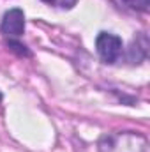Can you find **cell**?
Instances as JSON below:
<instances>
[{"label": "cell", "instance_id": "1", "mask_svg": "<svg viewBox=\"0 0 150 152\" xmlns=\"http://www.w3.org/2000/svg\"><path fill=\"white\" fill-rule=\"evenodd\" d=\"M99 152H150L149 140L133 131L104 134L99 142Z\"/></svg>", "mask_w": 150, "mask_h": 152}, {"label": "cell", "instance_id": "2", "mask_svg": "<svg viewBox=\"0 0 150 152\" xmlns=\"http://www.w3.org/2000/svg\"><path fill=\"white\" fill-rule=\"evenodd\" d=\"M95 48L103 62L106 64H115L118 57L122 55V39L118 36H113L108 32H101L95 39Z\"/></svg>", "mask_w": 150, "mask_h": 152}, {"label": "cell", "instance_id": "3", "mask_svg": "<svg viewBox=\"0 0 150 152\" xmlns=\"http://www.w3.org/2000/svg\"><path fill=\"white\" fill-rule=\"evenodd\" d=\"M2 34L5 37H20L25 32V14L21 9H11L4 14L2 20V27H0Z\"/></svg>", "mask_w": 150, "mask_h": 152}, {"label": "cell", "instance_id": "4", "mask_svg": "<svg viewBox=\"0 0 150 152\" xmlns=\"http://www.w3.org/2000/svg\"><path fill=\"white\" fill-rule=\"evenodd\" d=\"M127 7L134 9V11H140V12H147L150 7V0H122Z\"/></svg>", "mask_w": 150, "mask_h": 152}, {"label": "cell", "instance_id": "5", "mask_svg": "<svg viewBox=\"0 0 150 152\" xmlns=\"http://www.w3.org/2000/svg\"><path fill=\"white\" fill-rule=\"evenodd\" d=\"M7 46H9V50H12V51L18 53L20 57H30V55H32V53L27 50L25 44H21V42H18V41H14V39H9V41H7Z\"/></svg>", "mask_w": 150, "mask_h": 152}, {"label": "cell", "instance_id": "6", "mask_svg": "<svg viewBox=\"0 0 150 152\" xmlns=\"http://www.w3.org/2000/svg\"><path fill=\"white\" fill-rule=\"evenodd\" d=\"M42 2L53 7H60V9H73L76 5V0H42Z\"/></svg>", "mask_w": 150, "mask_h": 152}, {"label": "cell", "instance_id": "7", "mask_svg": "<svg viewBox=\"0 0 150 152\" xmlns=\"http://www.w3.org/2000/svg\"><path fill=\"white\" fill-rule=\"evenodd\" d=\"M0 101H2V94H0Z\"/></svg>", "mask_w": 150, "mask_h": 152}]
</instances>
